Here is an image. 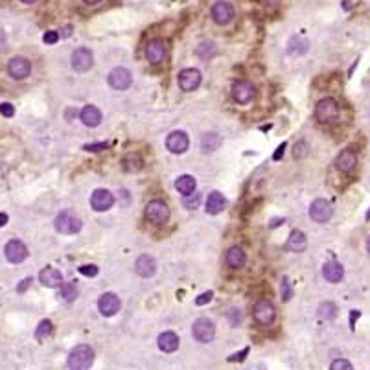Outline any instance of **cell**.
<instances>
[{
  "mask_svg": "<svg viewBox=\"0 0 370 370\" xmlns=\"http://www.w3.org/2000/svg\"><path fill=\"white\" fill-rule=\"evenodd\" d=\"M107 147V144H92V145H85L83 150H87V151H102V150H105Z\"/></svg>",
  "mask_w": 370,
  "mask_h": 370,
  "instance_id": "f6af8a7d",
  "label": "cell"
},
{
  "mask_svg": "<svg viewBox=\"0 0 370 370\" xmlns=\"http://www.w3.org/2000/svg\"><path fill=\"white\" fill-rule=\"evenodd\" d=\"M81 122L87 125V127H98L102 123V110L98 109L96 105H85L80 113Z\"/></svg>",
  "mask_w": 370,
  "mask_h": 370,
  "instance_id": "ffe728a7",
  "label": "cell"
},
{
  "mask_svg": "<svg viewBox=\"0 0 370 370\" xmlns=\"http://www.w3.org/2000/svg\"><path fill=\"white\" fill-rule=\"evenodd\" d=\"M157 343H159V348L166 354H172L179 348V337H177V334H173V331H164V334H160Z\"/></svg>",
  "mask_w": 370,
  "mask_h": 370,
  "instance_id": "d4e9b609",
  "label": "cell"
},
{
  "mask_svg": "<svg viewBox=\"0 0 370 370\" xmlns=\"http://www.w3.org/2000/svg\"><path fill=\"white\" fill-rule=\"evenodd\" d=\"M0 115L6 116V118H11V116L15 115V107L11 105V103H8V102L0 103Z\"/></svg>",
  "mask_w": 370,
  "mask_h": 370,
  "instance_id": "ab89813d",
  "label": "cell"
},
{
  "mask_svg": "<svg viewBox=\"0 0 370 370\" xmlns=\"http://www.w3.org/2000/svg\"><path fill=\"white\" fill-rule=\"evenodd\" d=\"M43 41L46 44H55L59 41V31H46L43 35Z\"/></svg>",
  "mask_w": 370,
  "mask_h": 370,
  "instance_id": "60d3db41",
  "label": "cell"
},
{
  "mask_svg": "<svg viewBox=\"0 0 370 370\" xmlns=\"http://www.w3.org/2000/svg\"><path fill=\"white\" fill-rule=\"evenodd\" d=\"M256 96V90L254 87H252L249 81H236V83L232 85V98L234 102L242 103V105H245V103L252 102Z\"/></svg>",
  "mask_w": 370,
  "mask_h": 370,
  "instance_id": "9a60e30c",
  "label": "cell"
},
{
  "mask_svg": "<svg viewBox=\"0 0 370 370\" xmlns=\"http://www.w3.org/2000/svg\"><path fill=\"white\" fill-rule=\"evenodd\" d=\"M30 72H31V63L28 61L26 58L17 55V58L9 59L8 74L11 76L13 80H26L28 76H30Z\"/></svg>",
  "mask_w": 370,
  "mask_h": 370,
  "instance_id": "30bf717a",
  "label": "cell"
},
{
  "mask_svg": "<svg viewBox=\"0 0 370 370\" xmlns=\"http://www.w3.org/2000/svg\"><path fill=\"white\" fill-rule=\"evenodd\" d=\"M282 289H284L282 299L287 302V300L291 299V286H289V278H287V276H284V278H282Z\"/></svg>",
  "mask_w": 370,
  "mask_h": 370,
  "instance_id": "7bdbcfd3",
  "label": "cell"
},
{
  "mask_svg": "<svg viewBox=\"0 0 370 370\" xmlns=\"http://www.w3.org/2000/svg\"><path fill=\"white\" fill-rule=\"evenodd\" d=\"M203 76L197 68H184V70L179 74V87L184 90V92H192L201 85Z\"/></svg>",
  "mask_w": 370,
  "mask_h": 370,
  "instance_id": "5bb4252c",
  "label": "cell"
},
{
  "mask_svg": "<svg viewBox=\"0 0 370 370\" xmlns=\"http://www.w3.org/2000/svg\"><path fill=\"white\" fill-rule=\"evenodd\" d=\"M145 217L155 223V225H164L168 219H170V208L164 201H159V199H155L151 203H147L145 207Z\"/></svg>",
  "mask_w": 370,
  "mask_h": 370,
  "instance_id": "5b68a950",
  "label": "cell"
},
{
  "mask_svg": "<svg viewBox=\"0 0 370 370\" xmlns=\"http://www.w3.org/2000/svg\"><path fill=\"white\" fill-rule=\"evenodd\" d=\"M335 315H337V306H335L334 302H324V304L319 306V317L321 319L330 321V319H334Z\"/></svg>",
  "mask_w": 370,
  "mask_h": 370,
  "instance_id": "1f68e13d",
  "label": "cell"
},
{
  "mask_svg": "<svg viewBox=\"0 0 370 370\" xmlns=\"http://www.w3.org/2000/svg\"><path fill=\"white\" fill-rule=\"evenodd\" d=\"M212 297H214V293H212V291H207V293H203V295H199L197 299H195V304H197V306L208 304V302L212 300Z\"/></svg>",
  "mask_w": 370,
  "mask_h": 370,
  "instance_id": "b9f144b4",
  "label": "cell"
},
{
  "mask_svg": "<svg viewBox=\"0 0 370 370\" xmlns=\"http://www.w3.org/2000/svg\"><path fill=\"white\" fill-rule=\"evenodd\" d=\"M50 334H52V322H50V321H41L39 326H37L35 337L39 341H43L44 337H48Z\"/></svg>",
  "mask_w": 370,
  "mask_h": 370,
  "instance_id": "d590c367",
  "label": "cell"
},
{
  "mask_svg": "<svg viewBox=\"0 0 370 370\" xmlns=\"http://www.w3.org/2000/svg\"><path fill=\"white\" fill-rule=\"evenodd\" d=\"M284 150H286V144H282V145H280V147H278V150H276V153H274V160H278V159H282V151Z\"/></svg>",
  "mask_w": 370,
  "mask_h": 370,
  "instance_id": "7dc6e473",
  "label": "cell"
},
{
  "mask_svg": "<svg viewBox=\"0 0 370 370\" xmlns=\"http://www.w3.org/2000/svg\"><path fill=\"white\" fill-rule=\"evenodd\" d=\"M225 207H227V199L221 192H212V194L207 197V212L212 214V216L219 214Z\"/></svg>",
  "mask_w": 370,
  "mask_h": 370,
  "instance_id": "603a6c76",
  "label": "cell"
},
{
  "mask_svg": "<svg viewBox=\"0 0 370 370\" xmlns=\"http://www.w3.org/2000/svg\"><path fill=\"white\" fill-rule=\"evenodd\" d=\"M234 15H236L234 6L230 4V2H227V0H219V2H216L214 8H212V18H214L217 24H221V26L229 24L234 18Z\"/></svg>",
  "mask_w": 370,
  "mask_h": 370,
  "instance_id": "8fae6325",
  "label": "cell"
},
{
  "mask_svg": "<svg viewBox=\"0 0 370 370\" xmlns=\"http://www.w3.org/2000/svg\"><path fill=\"white\" fill-rule=\"evenodd\" d=\"M53 225H55V230L61 234H78L81 230V227H83L80 217L68 210L61 212V214L55 217Z\"/></svg>",
  "mask_w": 370,
  "mask_h": 370,
  "instance_id": "277c9868",
  "label": "cell"
},
{
  "mask_svg": "<svg viewBox=\"0 0 370 370\" xmlns=\"http://www.w3.org/2000/svg\"><path fill=\"white\" fill-rule=\"evenodd\" d=\"M322 276L326 278L328 282L337 284L343 280L344 276V267L339 262H328V264L322 265Z\"/></svg>",
  "mask_w": 370,
  "mask_h": 370,
  "instance_id": "44dd1931",
  "label": "cell"
},
{
  "mask_svg": "<svg viewBox=\"0 0 370 370\" xmlns=\"http://www.w3.org/2000/svg\"><path fill=\"white\" fill-rule=\"evenodd\" d=\"M278 223H280V225H282V223H284V219H273V221H271V223H269V227H271V229H274V225H278Z\"/></svg>",
  "mask_w": 370,
  "mask_h": 370,
  "instance_id": "681fc988",
  "label": "cell"
},
{
  "mask_svg": "<svg viewBox=\"0 0 370 370\" xmlns=\"http://www.w3.org/2000/svg\"><path fill=\"white\" fill-rule=\"evenodd\" d=\"M221 144V138L217 137L216 133H208V135H205L203 137V142H201V147H203L207 153H210V151L217 150V145Z\"/></svg>",
  "mask_w": 370,
  "mask_h": 370,
  "instance_id": "4dcf8cb0",
  "label": "cell"
},
{
  "mask_svg": "<svg viewBox=\"0 0 370 370\" xmlns=\"http://www.w3.org/2000/svg\"><path fill=\"white\" fill-rule=\"evenodd\" d=\"M6 223H8V214H4V212H0V227H4Z\"/></svg>",
  "mask_w": 370,
  "mask_h": 370,
  "instance_id": "c3c4849f",
  "label": "cell"
},
{
  "mask_svg": "<svg viewBox=\"0 0 370 370\" xmlns=\"http://www.w3.org/2000/svg\"><path fill=\"white\" fill-rule=\"evenodd\" d=\"M123 168L127 170L129 173H137L144 168V159H142L140 153H127L123 157Z\"/></svg>",
  "mask_w": 370,
  "mask_h": 370,
  "instance_id": "83f0119b",
  "label": "cell"
},
{
  "mask_svg": "<svg viewBox=\"0 0 370 370\" xmlns=\"http://www.w3.org/2000/svg\"><path fill=\"white\" fill-rule=\"evenodd\" d=\"M175 188H177V192H179V194H182V195L192 194V192H195V179L192 175L177 177Z\"/></svg>",
  "mask_w": 370,
  "mask_h": 370,
  "instance_id": "f546056e",
  "label": "cell"
},
{
  "mask_svg": "<svg viewBox=\"0 0 370 370\" xmlns=\"http://www.w3.org/2000/svg\"><path fill=\"white\" fill-rule=\"evenodd\" d=\"M306 247H308V239H306L304 232L293 230L289 234V238H287V249L293 252H302L306 251Z\"/></svg>",
  "mask_w": 370,
  "mask_h": 370,
  "instance_id": "484cf974",
  "label": "cell"
},
{
  "mask_svg": "<svg viewBox=\"0 0 370 370\" xmlns=\"http://www.w3.org/2000/svg\"><path fill=\"white\" fill-rule=\"evenodd\" d=\"M214 53H216V46H214L212 43H203V44H201V46L197 48V55H199L201 59H203V61L210 59L212 55H214Z\"/></svg>",
  "mask_w": 370,
  "mask_h": 370,
  "instance_id": "e575fe53",
  "label": "cell"
},
{
  "mask_svg": "<svg viewBox=\"0 0 370 370\" xmlns=\"http://www.w3.org/2000/svg\"><path fill=\"white\" fill-rule=\"evenodd\" d=\"M113 205H115V195L110 194L109 190L98 188L90 195V207L96 212H107Z\"/></svg>",
  "mask_w": 370,
  "mask_h": 370,
  "instance_id": "7c38bea8",
  "label": "cell"
},
{
  "mask_svg": "<svg viewBox=\"0 0 370 370\" xmlns=\"http://www.w3.org/2000/svg\"><path fill=\"white\" fill-rule=\"evenodd\" d=\"M334 214V208L326 199H315L309 207V217L317 223H326Z\"/></svg>",
  "mask_w": 370,
  "mask_h": 370,
  "instance_id": "9c48e42d",
  "label": "cell"
},
{
  "mask_svg": "<svg viewBox=\"0 0 370 370\" xmlns=\"http://www.w3.org/2000/svg\"><path fill=\"white\" fill-rule=\"evenodd\" d=\"M308 151H309V147L306 145V142H297L295 147H293V155H295V159H302V157H306Z\"/></svg>",
  "mask_w": 370,
  "mask_h": 370,
  "instance_id": "8d00e7d4",
  "label": "cell"
},
{
  "mask_svg": "<svg viewBox=\"0 0 370 370\" xmlns=\"http://www.w3.org/2000/svg\"><path fill=\"white\" fill-rule=\"evenodd\" d=\"M107 80H109V85L115 88V90H125V88L131 87L133 76L127 68H123V66H116V68H113V70L109 72Z\"/></svg>",
  "mask_w": 370,
  "mask_h": 370,
  "instance_id": "52a82bcc",
  "label": "cell"
},
{
  "mask_svg": "<svg viewBox=\"0 0 370 370\" xmlns=\"http://www.w3.org/2000/svg\"><path fill=\"white\" fill-rule=\"evenodd\" d=\"M309 48V43L306 37L302 35H295L289 39V44H287V50H289L291 55H302L306 53V50Z\"/></svg>",
  "mask_w": 370,
  "mask_h": 370,
  "instance_id": "f1b7e54d",
  "label": "cell"
},
{
  "mask_svg": "<svg viewBox=\"0 0 370 370\" xmlns=\"http://www.w3.org/2000/svg\"><path fill=\"white\" fill-rule=\"evenodd\" d=\"M98 265H94V264H90V265H81L80 267V273L83 274V276H96L98 274Z\"/></svg>",
  "mask_w": 370,
  "mask_h": 370,
  "instance_id": "f35d334b",
  "label": "cell"
},
{
  "mask_svg": "<svg viewBox=\"0 0 370 370\" xmlns=\"http://www.w3.org/2000/svg\"><path fill=\"white\" fill-rule=\"evenodd\" d=\"M192 334H194V337L199 343H210V341L214 339V335H216V326H214V322H212L210 319L201 317L194 322Z\"/></svg>",
  "mask_w": 370,
  "mask_h": 370,
  "instance_id": "8992f818",
  "label": "cell"
},
{
  "mask_svg": "<svg viewBox=\"0 0 370 370\" xmlns=\"http://www.w3.org/2000/svg\"><path fill=\"white\" fill-rule=\"evenodd\" d=\"M252 317L258 324L262 326H269V324H273L274 319H276V309H274L273 302L271 300H258L252 308Z\"/></svg>",
  "mask_w": 370,
  "mask_h": 370,
  "instance_id": "3957f363",
  "label": "cell"
},
{
  "mask_svg": "<svg viewBox=\"0 0 370 370\" xmlns=\"http://www.w3.org/2000/svg\"><path fill=\"white\" fill-rule=\"evenodd\" d=\"M21 2H24V4H33V2H37V0H21Z\"/></svg>",
  "mask_w": 370,
  "mask_h": 370,
  "instance_id": "816d5d0a",
  "label": "cell"
},
{
  "mask_svg": "<svg viewBox=\"0 0 370 370\" xmlns=\"http://www.w3.org/2000/svg\"><path fill=\"white\" fill-rule=\"evenodd\" d=\"M135 271H137L138 276L142 278H151L157 271V262H155L153 256L150 254H142L137 262H135Z\"/></svg>",
  "mask_w": 370,
  "mask_h": 370,
  "instance_id": "d6986e66",
  "label": "cell"
},
{
  "mask_svg": "<svg viewBox=\"0 0 370 370\" xmlns=\"http://www.w3.org/2000/svg\"><path fill=\"white\" fill-rule=\"evenodd\" d=\"M188 145H190V140L184 131H173L170 133L166 138V147L175 155L184 153V151L188 150Z\"/></svg>",
  "mask_w": 370,
  "mask_h": 370,
  "instance_id": "2e32d148",
  "label": "cell"
},
{
  "mask_svg": "<svg viewBox=\"0 0 370 370\" xmlns=\"http://www.w3.org/2000/svg\"><path fill=\"white\" fill-rule=\"evenodd\" d=\"M4 254L11 264H22L28 258V247L21 239H11L4 249Z\"/></svg>",
  "mask_w": 370,
  "mask_h": 370,
  "instance_id": "4fadbf2b",
  "label": "cell"
},
{
  "mask_svg": "<svg viewBox=\"0 0 370 370\" xmlns=\"http://www.w3.org/2000/svg\"><path fill=\"white\" fill-rule=\"evenodd\" d=\"M315 116L321 123H331L339 118V105L334 98H322L315 107Z\"/></svg>",
  "mask_w": 370,
  "mask_h": 370,
  "instance_id": "7a4b0ae2",
  "label": "cell"
},
{
  "mask_svg": "<svg viewBox=\"0 0 370 370\" xmlns=\"http://www.w3.org/2000/svg\"><path fill=\"white\" fill-rule=\"evenodd\" d=\"M366 251H368V254H370V238L366 239Z\"/></svg>",
  "mask_w": 370,
  "mask_h": 370,
  "instance_id": "f5cc1de1",
  "label": "cell"
},
{
  "mask_svg": "<svg viewBox=\"0 0 370 370\" xmlns=\"http://www.w3.org/2000/svg\"><path fill=\"white\" fill-rule=\"evenodd\" d=\"M245 262H247V256H245V252H243L242 247L234 245V247H230L229 251H227V264H229L232 269L243 267Z\"/></svg>",
  "mask_w": 370,
  "mask_h": 370,
  "instance_id": "4316f807",
  "label": "cell"
},
{
  "mask_svg": "<svg viewBox=\"0 0 370 370\" xmlns=\"http://www.w3.org/2000/svg\"><path fill=\"white\" fill-rule=\"evenodd\" d=\"M366 217H370V212H368V216H366Z\"/></svg>",
  "mask_w": 370,
  "mask_h": 370,
  "instance_id": "db71d44e",
  "label": "cell"
},
{
  "mask_svg": "<svg viewBox=\"0 0 370 370\" xmlns=\"http://www.w3.org/2000/svg\"><path fill=\"white\" fill-rule=\"evenodd\" d=\"M85 2H87V4H98L100 0H85Z\"/></svg>",
  "mask_w": 370,
  "mask_h": 370,
  "instance_id": "f907efd6",
  "label": "cell"
},
{
  "mask_svg": "<svg viewBox=\"0 0 370 370\" xmlns=\"http://www.w3.org/2000/svg\"><path fill=\"white\" fill-rule=\"evenodd\" d=\"M247 354H249V348H245V350H243V352H239L238 356H230V357H229V361H243V357H245Z\"/></svg>",
  "mask_w": 370,
  "mask_h": 370,
  "instance_id": "bcb514c9",
  "label": "cell"
},
{
  "mask_svg": "<svg viewBox=\"0 0 370 370\" xmlns=\"http://www.w3.org/2000/svg\"><path fill=\"white\" fill-rule=\"evenodd\" d=\"M28 286H31V278H24V280H22L21 284H18V293H24V291L28 289Z\"/></svg>",
  "mask_w": 370,
  "mask_h": 370,
  "instance_id": "ee69618b",
  "label": "cell"
},
{
  "mask_svg": "<svg viewBox=\"0 0 370 370\" xmlns=\"http://www.w3.org/2000/svg\"><path fill=\"white\" fill-rule=\"evenodd\" d=\"M70 63H72V68L78 72H87L90 66H92L94 63V58H92V52L87 48H78L74 53H72L70 58Z\"/></svg>",
  "mask_w": 370,
  "mask_h": 370,
  "instance_id": "e0dca14e",
  "label": "cell"
},
{
  "mask_svg": "<svg viewBox=\"0 0 370 370\" xmlns=\"http://www.w3.org/2000/svg\"><path fill=\"white\" fill-rule=\"evenodd\" d=\"M166 55H168V48H166V43L160 39H153L147 43L145 46V58L151 65H160V63L166 61Z\"/></svg>",
  "mask_w": 370,
  "mask_h": 370,
  "instance_id": "ba28073f",
  "label": "cell"
},
{
  "mask_svg": "<svg viewBox=\"0 0 370 370\" xmlns=\"http://www.w3.org/2000/svg\"><path fill=\"white\" fill-rule=\"evenodd\" d=\"M120 299L115 295V293H103L100 299H98V309L102 315L105 317H113L115 313H118L120 309Z\"/></svg>",
  "mask_w": 370,
  "mask_h": 370,
  "instance_id": "ac0fdd59",
  "label": "cell"
},
{
  "mask_svg": "<svg viewBox=\"0 0 370 370\" xmlns=\"http://www.w3.org/2000/svg\"><path fill=\"white\" fill-rule=\"evenodd\" d=\"M182 205H184V208H188V210H195V208L201 205V194H197V192H192V194L184 195V201H182Z\"/></svg>",
  "mask_w": 370,
  "mask_h": 370,
  "instance_id": "d6a6232c",
  "label": "cell"
},
{
  "mask_svg": "<svg viewBox=\"0 0 370 370\" xmlns=\"http://www.w3.org/2000/svg\"><path fill=\"white\" fill-rule=\"evenodd\" d=\"M330 368L331 370H352L354 366H352V363L346 361V359H335V361L331 363Z\"/></svg>",
  "mask_w": 370,
  "mask_h": 370,
  "instance_id": "74e56055",
  "label": "cell"
},
{
  "mask_svg": "<svg viewBox=\"0 0 370 370\" xmlns=\"http://www.w3.org/2000/svg\"><path fill=\"white\" fill-rule=\"evenodd\" d=\"M59 295H61L63 300L70 302V300H74L76 297H78V289H76L74 284H65V286H61V291H59Z\"/></svg>",
  "mask_w": 370,
  "mask_h": 370,
  "instance_id": "836d02e7",
  "label": "cell"
},
{
  "mask_svg": "<svg viewBox=\"0 0 370 370\" xmlns=\"http://www.w3.org/2000/svg\"><path fill=\"white\" fill-rule=\"evenodd\" d=\"M39 280H41V284H43V286H46V287H59L63 284L61 273H59V271H55V269H52V267L43 269V271H41V274H39Z\"/></svg>",
  "mask_w": 370,
  "mask_h": 370,
  "instance_id": "cb8c5ba5",
  "label": "cell"
},
{
  "mask_svg": "<svg viewBox=\"0 0 370 370\" xmlns=\"http://www.w3.org/2000/svg\"><path fill=\"white\" fill-rule=\"evenodd\" d=\"M356 164H357V157H356V153L350 151V150L341 151L339 157H337V160H335V166L339 168L341 172H344V173L352 172L354 168H356Z\"/></svg>",
  "mask_w": 370,
  "mask_h": 370,
  "instance_id": "7402d4cb",
  "label": "cell"
},
{
  "mask_svg": "<svg viewBox=\"0 0 370 370\" xmlns=\"http://www.w3.org/2000/svg\"><path fill=\"white\" fill-rule=\"evenodd\" d=\"M94 361V350L88 344H78L68 354V366L70 368H88Z\"/></svg>",
  "mask_w": 370,
  "mask_h": 370,
  "instance_id": "6da1fadb",
  "label": "cell"
}]
</instances>
